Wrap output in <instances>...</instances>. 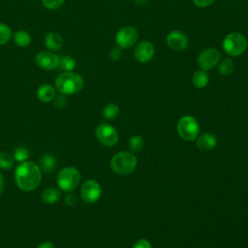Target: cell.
I'll return each mask as SVG.
<instances>
[{
  "instance_id": "1",
  "label": "cell",
  "mask_w": 248,
  "mask_h": 248,
  "mask_svg": "<svg viewBox=\"0 0 248 248\" xmlns=\"http://www.w3.org/2000/svg\"><path fill=\"white\" fill-rule=\"evenodd\" d=\"M15 179L17 187L24 192L37 189L42 180L41 168L34 162L24 161L15 170Z\"/></svg>"
},
{
  "instance_id": "2",
  "label": "cell",
  "mask_w": 248,
  "mask_h": 248,
  "mask_svg": "<svg viewBox=\"0 0 248 248\" xmlns=\"http://www.w3.org/2000/svg\"><path fill=\"white\" fill-rule=\"evenodd\" d=\"M84 87L83 78L74 72H63L55 78V88L64 95L80 92Z\"/></svg>"
},
{
  "instance_id": "3",
  "label": "cell",
  "mask_w": 248,
  "mask_h": 248,
  "mask_svg": "<svg viewBox=\"0 0 248 248\" xmlns=\"http://www.w3.org/2000/svg\"><path fill=\"white\" fill-rule=\"evenodd\" d=\"M222 46L224 51L230 56H240L247 49L248 42L243 34L232 32L224 38Z\"/></svg>"
},
{
  "instance_id": "4",
  "label": "cell",
  "mask_w": 248,
  "mask_h": 248,
  "mask_svg": "<svg viewBox=\"0 0 248 248\" xmlns=\"http://www.w3.org/2000/svg\"><path fill=\"white\" fill-rule=\"evenodd\" d=\"M138 165L137 158L129 152H120L115 154L110 160L111 170L118 174H129Z\"/></svg>"
},
{
  "instance_id": "5",
  "label": "cell",
  "mask_w": 248,
  "mask_h": 248,
  "mask_svg": "<svg viewBox=\"0 0 248 248\" xmlns=\"http://www.w3.org/2000/svg\"><path fill=\"white\" fill-rule=\"evenodd\" d=\"M56 181L61 190L72 192L79 184L80 173L74 167H66L58 172Z\"/></svg>"
},
{
  "instance_id": "6",
  "label": "cell",
  "mask_w": 248,
  "mask_h": 248,
  "mask_svg": "<svg viewBox=\"0 0 248 248\" xmlns=\"http://www.w3.org/2000/svg\"><path fill=\"white\" fill-rule=\"evenodd\" d=\"M200 127L198 121L190 115H185L178 120L177 133L185 140H194L198 138Z\"/></svg>"
},
{
  "instance_id": "7",
  "label": "cell",
  "mask_w": 248,
  "mask_h": 248,
  "mask_svg": "<svg viewBox=\"0 0 248 248\" xmlns=\"http://www.w3.org/2000/svg\"><path fill=\"white\" fill-rule=\"evenodd\" d=\"M139 39L138 30L131 25L121 27L115 34V42L121 49L130 48L137 43Z\"/></svg>"
},
{
  "instance_id": "8",
  "label": "cell",
  "mask_w": 248,
  "mask_h": 248,
  "mask_svg": "<svg viewBox=\"0 0 248 248\" xmlns=\"http://www.w3.org/2000/svg\"><path fill=\"white\" fill-rule=\"evenodd\" d=\"M97 140L106 146H113L118 141V134L113 126L108 123H101L95 130Z\"/></svg>"
},
{
  "instance_id": "9",
  "label": "cell",
  "mask_w": 248,
  "mask_h": 248,
  "mask_svg": "<svg viewBox=\"0 0 248 248\" xmlns=\"http://www.w3.org/2000/svg\"><path fill=\"white\" fill-rule=\"evenodd\" d=\"M221 58L220 51L215 47H208L202 50L198 56V64L200 68L203 71L211 70L215 67Z\"/></svg>"
},
{
  "instance_id": "10",
  "label": "cell",
  "mask_w": 248,
  "mask_h": 248,
  "mask_svg": "<svg viewBox=\"0 0 248 248\" xmlns=\"http://www.w3.org/2000/svg\"><path fill=\"white\" fill-rule=\"evenodd\" d=\"M167 46L175 51H181L187 48L189 45L188 37L180 30H171L166 37Z\"/></svg>"
},
{
  "instance_id": "11",
  "label": "cell",
  "mask_w": 248,
  "mask_h": 248,
  "mask_svg": "<svg viewBox=\"0 0 248 248\" xmlns=\"http://www.w3.org/2000/svg\"><path fill=\"white\" fill-rule=\"evenodd\" d=\"M101 194H102V191H101L100 184L93 179L86 180L82 184L80 189V196L82 200L88 203L97 202L101 197Z\"/></svg>"
},
{
  "instance_id": "12",
  "label": "cell",
  "mask_w": 248,
  "mask_h": 248,
  "mask_svg": "<svg viewBox=\"0 0 248 248\" xmlns=\"http://www.w3.org/2000/svg\"><path fill=\"white\" fill-rule=\"evenodd\" d=\"M35 62L40 68L50 71L58 67L59 57L53 51L44 50L37 53L35 57Z\"/></svg>"
},
{
  "instance_id": "13",
  "label": "cell",
  "mask_w": 248,
  "mask_h": 248,
  "mask_svg": "<svg viewBox=\"0 0 248 248\" xmlns=\"http://www.w3.org/2000/svg\"><path fill=\"white\" fill-rule=\"evenodd\" d=\"M155 54V48L151 42L149 41H141L140 42L135 49H134V56L136 60L140 63H148L152 60Z\"/></svg>"
},
{
  "instance_id": "14",
  "label": "cell",
  "mask_w": 248,
  "mask_h": 248,
  "mask_svg": "<svg viewBox=\"0 0 248 248\" xmlns=\"http://www.w3.org/2000/svg\"><path fill=\"white\" fill-rule=\"evenodd\" d=\"M44 44L46 47L50 51H58L63 46V39L57 32H48L44 39Z\"/></svg>"
},
{
  "instance_id": "15",
  "label": "cell",
  "mask_w": 248,
  "mask_h": 248,
  "mask_svg": "<svg viewBox=\"0 0 248 248\" xmlns=\"http://www.w3.org/2000/svg\"><path fill=\"white\" fill-rule=\"evenodd\" d=\"M56 88L49 84V83H44L37 89V98L43 102V103H49L53 101V99L56 96Z\"/></svg>"
},
{
  "instance_id": "16",
  "label": "cell",
  "mask_w": 248,
  "mask_h": 248,
  "mask_svg": "<svg viewBox=\"0 0 248 248\" xmlns=\"http://www.w3.org/2000/svg\"><path fill=\"white\" fill-rule=\"evenodd\" d=\"M196 140V145L202 151H208L214 148L217 144V140L215 136L209 133L202 134V136H199Z\"/></svg>"
},
{
  "instance_id": "17",
  "label": "cell",
  "mask_w": 248,
  "mask_h": 248,
  "mask_svg": "<svg viewBox=\"0 0 248 248\" xmlns=\"http://www.w3.org/2000/svg\"><path fill=\"white\" fill-rule=\"evenodd\" d=\"M61 197V193L58 189L54 188V187H48L46 188L41 195L42 201L46 203L51 204V203H55L60 200Z\"/></svg>"
},
{
  "instance_id": "18",
  "label": "cell",
  "mask_w": 248,
  "mask_h": 248,
  "mask_svg": "<svg viewBox=\"0 0 248 248\" xmlns=\"http://www.w3.org/2000/svg\"><path fill=\"white\" fill-rule=\"evenodd\" d=\"M209 80V77L206 71L198 70L192 76V82L196 88H203L207 85Z\"/></svg>"
},
{
  "instance_id": "19",
  "label": "cell",
  "mask_w": 248,
  "mask_h": 248,
  "mask_svg": "<svg viewBox=\"0 0 248 248\" xmlns=\"http://www.w3.org/2000/svg\"><path fill=\"white\" fill-rule=\"evenodd\" d=\"M14 42L19 47H26L31 43V35L25 30H17L14 34Z\"/></svg>"
},
{
  "instance_id": "20",
  "label": "cell",
  "mask_w": 248,
  "mask_h": 248,
  "mask_svg": "<svg viewBox=\"0 0 248 248\" xmlns=\"http://www.w3.org/2000/svg\"><path fill=\"white\" fill-rule=\"evenodd\" d=\"M41 169L46 172H51L55 170L56 167V161L54 157L50 154H45L40 161Z\"/></svg>"
},
{
  "instance_id": "21",
  "label": "cell",
  "mask_w": 248,
  "mask_h": 248,
  "mask_svg": "<svg viewBox=\"0 0 248 248\" xmlns=\"http://www.w3.org/2000/svg\"><path fill=\"white\" fill-rule=\"evenodd\" d=\"M58 67L64 72H73V70L77 67V62L74 57L70 55H65L59 58Z\"/></svg>"
},
{
  "instance_id": "22",
  "label": "cell",
  "mask_w": 248,
  "mask_h": 248,
  "mask_svg": "<svg viewBox=\"0 0 248 248\" xmlns=\"http://www.w3.org/2000/svg\"><path fill=\"white\" fill-rule=\"evenodd\" d=\"M233 69H234V65H233L232 60L230 58H226L220 62L219 67H218V72L222 76L228 77L233 72Z\"/></svg>"
},
{
  "instance_id": "23",
  "label": "cell",
  "mask_w": 248,
  "mask_h": 248,
  "mask_svg": "<svg viewBox=\"0 0 248 248\" xmlns=\"http://www.w3.org/2000/svg\"><path fill=\"white\" fill-rule=\"evenodd\" d=\"M119 113V108L117 107V105L113 104V103H109L108 105L105 106L104 109H103V116L106 119H114Z\"/></svg>"
},
{
  "instance_id": "24",
  "label": "cell",
  "mask_w": 248,
  "mask_h": 248,
  "mask_svg": "<svg viewBox=\"0 0 248 248\" xmlns=\"http://www.w3.org/2000/svg\"><path fill=\"white\" fill-rule=\"evenodd\" d=\"M12 29L7 24L0 22V46L7 44L12 37Z\"/></svg>"
},
{
  "instance_id": "25",
  "label": "cell",
  "mask_w": 248,
  "mask_h": 248,
  "mask_svg": "<svg viewBox=\"0 0 248 248\" xmlns=\"http://www.w3.org/2000/svg\"><path fill=\"white\" fill-rule=\"evenodd\" d=\"M14 157L5 151L0 152V169L8 170L14 166Z\"/></svg>"
},
{
  "instance_id": "26",
  "label": "cell",
  "mask_w": 248,
  "mask_h": 248,
  "mask_svg": "<svg viewBox=\"0 0 248 248\" xmlns=\"http://www.w3.org/2000/svg\"><path fill=\"white\" fill-rule=\"evenodd\" d=\"M28 157H29V151L27 148L23 146H18L14 151V159L16 162L22 163L24 161H27Z\"/></svg>"
},
{
  "instance_id": "27",
  "label": "cell",
  "mask_w": 248,
  "mask_h": 248,
  "mask_svg": "<svg viewBox=\"0 0 248 248\" xmlns=\"http://www.w3.org/2000/svg\"><path fill=\"white\" fill-rule=\"evenodd\" d=\"M129 147L133 152H139L143 147V139L140 136H133L129 141Z\"/></svg>"
},
{
  "instance_id": "28",
  "label": "cell",
  "mask_w": 248,
  "mask_h": 248,
  "mask_svg": "<svg viewBox=\"0 0 248 248\" xmlns=\"http://www.w3.org/2000/svg\"><path fill=\"white\" fill-rule=\"evenodd\" d=\"M64 2L65 0H42L44 7L51 11L59 9L64 4Z\"/></svg>"
},
{
  "instance_id": "29",
  "label": "cell",
  "mask_w": 248,
  "mask_h": 248,
  "mask_svg": "<svg viewBox=\"0 0 248 248\" xmlns=\"http://www.w3.org/2000/svg\"><path fill=\"white\" fill-rule=\"evenodd\" d=\"M67 97L66 95L64 94H60L58 96H55V98L53 99V102H54V106L57 108H64L66 105H67Z\"/></svg>"
},
{
  "instance_id": "30",
  "label": "cell",
  "mask_w": 248,
  "mask_h": 248,
  "mask_svg": "<svg viewBox=\"0 0 248 248\" xmlns=\"http://www.w3.org/2000/svg\"><path fill=\"white\" fill-rule=\"evenodd\" d=\"M121 54H122L121 48L119 46H114L109 50L108 56L111 61H117L121 57Z\"/></svg>"
},
{
  "instance_id": "31",
  "label": "cell",
  "mask_w": 248,
  "mask_h": 248,
  "mask_svg": "<svg viewBox=\"0 0 248 248\" xmlns=\"http://www.w3.org/2000/svg\"><path fill=\"white\" fill-rule=\"evenodd\" d=\"M133 248H152V246H151V244H150V242L148 240H146V239H140V240H138L134 244Z\"/></svg>"
},
{
  "instance_id": "32",
  "label": "cell",
  "mask_w": 248,
  "mask_h": 248,
  "mask_svg": "<svg viewBox=\"0 0 248 248\" xmlns=\"http://www.w3.org/2000/svg\"><path fill=\"white\" fill-rule=\"evenodd\" d=\"M215 0H193L194 4L199 8H205L207 6H210L213 4Z\"/></svg>"
},
{
  "instance_id": "33",
  "label": "cell",
  "mask_w": 248,
  "mask_h": 248,
  "mask_svg": "<svg viewBox=\"0 0 248 248\" xmlns=\"http://www.w3.org/2000/svg\"><path fill=\"white\" fill-rule=\"evenodd\" d=\"M65 203L69 206H74L77 203V198L74 194H69L65 198Z\"/></svg>"
},
{
  "instance_id": "34",
  "label": "cell",
  "mask_w": 248,
  "mask_h": 248,
  "mask_svg": "<svg viewBox=\"0 0 248 248\" xmlns=\"http://www.w3.org/2000/svg\"><path fill=\"white\" fill-rule=\"evenodd\" d=\"M37 248H55V246H54V244L52 242L46 241V242H43L40 245H38Z\"/></svg>"
},
{
  "instance_id": "35",
  "label": "cell",
  "mask_w": 248,
  "mask_h": 248,
  "mask_svg": "<svg viewBox=\"0 0 248 248\" xmlns=\"http://www.w3.org/2000/svg\"><path fill=\"white\" fill-rule=\"evenodd\" d=\"M3 189H4V179H3V176L2 174L0 173V196L3 192Z\"/></svg>"
}]
</instances>
